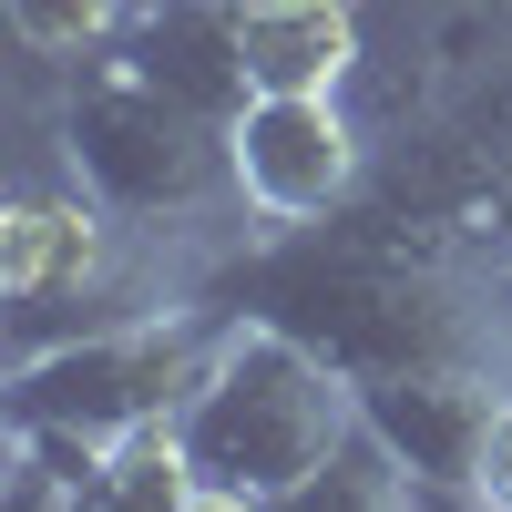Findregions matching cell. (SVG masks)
<instances>
[{
	"label": "cell",
	"mask_w": 512,
	"mask_h": 512,
	"mask_svg": "<svg viewBox=\"0 0 512 512\" xmlns=\"http://www.w3.org/2000/svg\"><path fill=\"white\" fill-rule=\"evenodd\" d=\"M205 308L226 318H277L308 349H328L349 379L390 369H461V359H512V318L492 308L482 267L410 246L369 205H338L328 226H267L236 267H216Z\"/></svg>",
	"instance_id": "obj_1"
},
{
	"label": "cell",
	"mask_w": 512,
	"mask_h": 512,
	"mask_svg": "<svg viewBox=\"0 0 512 512\" xmlns=\"http://www.w3.org/2000/svg\"><path fill=\"white\" fill-rule=\"evenodd\" d=\"M349 431H359V379L328 349H308V338L277 328V318H226L216 369H205V390L185 400V441H195L205 482H236V492L277 502Z\"/></svg>",
	"instance_id": "obj_2"
},
{
	"label": "cell",
	"mask_w": 512,
	"mask_h": 512,
	"mask_svg": "<svg viewBox=\"0 0 512 512\" xmlns=\"http://www.w3.org/2000/svg\"><path fill=\"white\" fill-rule=\"evenodd\" d=\"M62 154H72V185H93L113 216L144 226V236L205 226L216 205H236L226 123H205L195 103H175L123 41L82 62L72 103H62Z\"/></svg>",
	"instance_id": "obj_3"
},
{
	"label": "cell",
	"mask_w": 512,
	"mask_h": 512,
	"mask_svg": "<svg viewBox=\"0 0 512 512\" xmlns=\"http://www.w3.org/2000/svg\"><path fill=\"white\" fill-rule=\"evenodd\" d=\"M0 297H11V359L134 328L154 308H185L164 287L144 226H123L93 185H21L11 195V216H0Z\"/></svg>",
	"instance_id": "obj_4"
},
{
	"label": "cell",
	"mask_w": 512,
	"mask_h": 512,
	"mask_svg": "<svg viewBox=\"0 0 512 512\" xmlns=\"http://www.w3.org/2000/svg\"><path fill=\"white\" fill-rule=\"evenodd\" d=\"M216 338H226V318L154 308L134 328L11 359V420H41V431H72V441H123L144 420H185V400L216 369Z\"/></svg>",
	"instance_id": "obj_5"
},
{
	"label": "cell",
	"mask_w": 512,
	"mask_h": 512,
	"mask_svg": "<svg viewBox=\"0 0 512 512\" xmlns=\"http://www.w3.org/2000/svg\"><path fill=\"white\" fill-rule=\"evenodd\" d=\"M226 164H236V205L267 226H328L369 185V144L338 93H256L226 123Z\"/></svg>",
	"instance_id": "obj_6"
},
{
	"label": "cell",
	"mask_w": 512,
	"mask_h": 512,
	"mask_svg": "<svg viewBox=\"0 0 512 512\" xmlns=\"http://www.w3.org/2000/svg\"><path fill=\"white\" fill-rule=\"evenodd\" d=\"M502 400H512V379H502L492 359L390 369V379H359V431L390 451L441 512H472V482H482V451H492Z\"/></svg>",
	"instance_id": "obj_7"
},
{
	"label": "cell",
	"mask_w": 512,
	"mask_h": 512,
	"mask_svg": "<svg viewBox=\"0 0 512 512\" xmlns=\"http://www.w3.org/2000/svg\"><path fill=\"white\" fill-rule=\"evenodd\" d=\"M123 52L175 103H195L205 123H236L256 103L246 41H236V0H144V21H123Z\"/></svg>",
	"instance_id": "obj_8"
},
{
	"label": "cell",
	"mask_w": 512,
	"mask_h": 512,
	"mask_svg": "<svg viewBox=\"0 0 512 512\" xmlns=\"http://www.w3.org/2000/svg\"><path fill=\"white\" fill-rule=\"evenodd\" d=\"M236 41H246L256 93H349V72H359L349 0H236Z\"/></svg>",
	"instance_id": "obj_9"
},
{
	"label": "cell",
	"mask_w": 512,
	"mask_h": 512,
	"mask_svg": "<svg viewBox=\"0 0 512 512\" xmlns=\"http://www.w3.org/2000/svg\"><path fill=\"white\" fill-rule=\"evenodd\" d=\"M195 441H185V420H144V431H123L103 441V472H93V502L103 512H185L195 502Z\"/></svg>",
	"instance_id": "obj_10"
},
{
	"label": "cell",
	"mask_w": 512,
	"mask_h": 512,
	"mask_svg": "<svg viewBox=\"0 0 512 512\" xmlns=\"http://www.w3.org/2000/svg\"><path fill=\"white\" fill-rule=\"evenodd\" d=\"M267 512H441V502L420 492V482H410V472H400V461L379 451L369 431H349V441H338L308 482H297V492H277Z\"/></svg>",
	"instance_id": "obj_11"
},
{
	"label": "cell",
	"mask_w": 512,
	"mask_h": 512,
	"mask_svg": "<svg viewBox=\"0 0 512 512\" xmlns=\"http://www.w3.org/2000/svg\"><path fill=\"white\" fill-rule=\"evenodd\" d=\"M11 31L52 62H93L123 41V0H11Z\"/></svg>",
	"instance_id": "obj_12"
},
{
	"label": "cell",
	"mask_w": 512,
	"mask_h": 512,
	"mask_svg": "<svg viewBox=\"0 0 512 512\" xmlns=\"http://www.w3.org/2000/svg\"><path fill=\"white\" fill-rule=\"evenodd\" d=\"M441 134H451V144H472V154H492V164H512V52H502V62H482V72L451 93Z\"/></svg>",
	"instance_id": "obj_13"
},
{
	"label": "cell",
	"mask_w": 512,
	"mask_h": 512,
	"mask_svg": "<svg viewBox=\"0 0 512 512\" xmlns=\"http://www.w3.org/2000/svg\"><path fill=\"white\" fill-rule=\"evenodd\" d=\"M472 512H512V400L492 420V451H482V482H472Z\"/></svg>",
	"instance_id": "obj_14"
},
{
	"label": "cell",
	"mask_w": 512,
	"mask_h": 512,
	"mask_svg": "<svg viewBox=\"0 0 512 512\" xmlns=\"http://www.w3.org/2000/svg\"><path fill=\"white\" fill-rule=\"evenodd\" d=\"M185 512H267V492H236V482H195Z\"/></svg>",
	"instance_id": "obj_15"
},
{
	"label": "cell",
	"mask_w": 512,
	"mask_h": 512,
	"mask_svg": "<svg viewBox=\"0 0 512 512\" xmlns=\"http://www.w3.org/2000/svg\"><path fill=\"white\" fill-rule=\"evenodd\" d=\"M502 287H512V267H502Z\"/></svg>",
	"instance_id": "obj_16"
}]
</instances>
